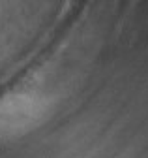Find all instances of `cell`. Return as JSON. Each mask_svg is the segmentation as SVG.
I'll return each mask as SVG.
<instances>
[{
    "instance_id": "cell-1",
    "label": "cell",
    "mask_w": 148,
    "mask_h": 158,
    "mask_svg": "<svg viewBox=\"0 0 148 158\" xmlns=\"http://www.w3.org/2000/svg\"><path fill=\"white\" fill-rule=\"evenodd\" d=\"M51 107L49 96L36 89H23L0 100V135H17L41 123Z\"/></svg>"
}]
</instances>
